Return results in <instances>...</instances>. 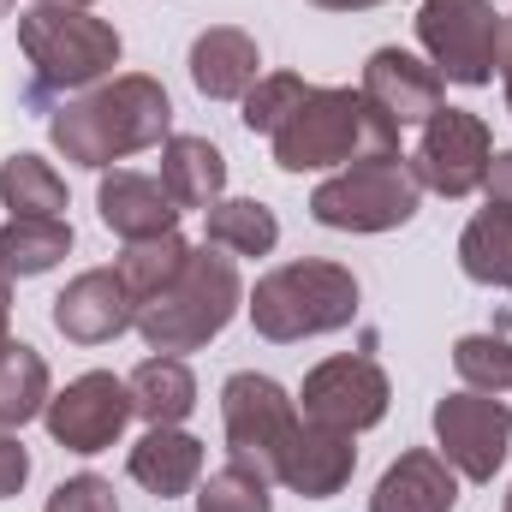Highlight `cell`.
Wrapping results in <instances>:
<instances>
[{"mask_svg": "<svg viewBox=\"0 0 512 512\" xmlns=\"http://www.w3.org/2000/svg\"><path fill=\"white\" fill-rule=\"evenodd\" d=\"M370 155H399V126L364 90H310L304 108L274 131V161L286 173H316Z\"/></svg>", "mask_w": 512, "mask_h": 512, "instance_id": "2", "label": "cell"}, {"mask_svg": "<svg viewBox=\"0 0 512 512\" xmlns=\"http://www.w3.org/2000/svg\"><path fill=\"white\" fill-rule=\"evenodd\" d=\"M483 185H489V209H507L512 215V149L489 161V179Z\"/></svg>", "mask_w": 512, "mask_h": 512, "instance_id": "33", "label": "cell"}, {"mask_svg": "<svg viewBox=\"0 0 512 512\" xmlns=\"http://www.w3.org/2000/svg\"><path fill=\"white\" fill-rule=\"evenodd\" d=\"M256 78H262V54H256V42L245 30L215 24V30H203L191 42V84L209 102H239Z\"/></svg>", "mask_w": 512, "mask_h": 512, "instance_id": "17", "label": "cell"}, {"mask_svg": "<svg viewBox=\"0 0 512 512\" xmlns=\"http://www.w3.org/2000/svg\"><path fill=\"white\" fill-rule=\"evenodd\" d=\"M459 268L483 286H501L512 292V215L507 209H483L465 239H459Z\"/></svg>", "mask_w": 512, "mask_h": 512, "instance_id": "25", "label": "cell"}, {"mask_svg": "<svg viewBox=\"0 0 512 512\" xmlns=\"http://www.w3.org/2000/svg\"><path fill=\"white\" fill-rule=\"evenodd\" d=\"M304 417L322 429H370L387 417V376L376 358H328L304 376Z\"/></svg>", "mask_w": 512, "mask_h": 512, "instance_id": "12", "label": "cell"}, {"mask_svg": "<svg viewBox=\"0 0 512 512\" xmlns=\"http://www.w3.org/2000/svg\"><path fill=\"white\" fill-rule=\"evenodd\" d=\"M197 512H274L268 501V477L256 471V465H221L209 483H203V495H197Z\"/></svg>", "mask_w": 512, "mask_h": 512, "instance_id": "28", "label": "cell"}, {"mask_svg": "<svg viewBox=\"0 0 512 512\" xmlns=\"http://www.w3.org/2000/svg\"><path fill=\"white\" fill-rule=\"evenodd\" d=\"M501 78H507V108H512V18L501 24Z\"/></svg>", "mask_w": 512, "mask_h": 512, "instance_id": "34", "label": "cell"}, {"mask_svg": "<svg viewBox=\"0 0 512 512\" xmlns=\"http://www.w3.org/2000/svg\"><path fill=\"white\" fill-rule=\"evenodd\" d=\"M453 370L477 387V393H507L512 387V346L501 334H465L453 346Z\"/></svg>", "mask_w": 512, "mask_h": 512, "instance_id": "29", "label": "cell"}, {"mask_svg": "<svg viewBox=\"0 0 512 512\" xmlns=\"http://www.w3.org/2000/svg\"><path fill=\"white\" fill-rule=\"evenodd\" d=\"M36 6H90V0H36Z\"/></svg>", "mask_w": 512, "mask_h": 512, "instance_id": "37", "label": "cell"}, {"mask_svg": "<svg viewBox=\"0 0 512 512\" xmlns=\"http://www.w3.org/2000/svg\"><path fill=\"white\" fill-rule=\"evenodd\" d=\"M0 346H6V286H0Z\"/></svg>", "mask_w": 512, "mask_h": 512, "instance_id": "36", "label": "cell"}, {"mask_svg": "<svg viewBox=\"0 0 512 512\" xmlns=\"http://www.w3.org/2000/svg\"><path fill=\"white\" fill-rule=\"evenodd\" d=\"M36 411H48V364L36 346L6 340L0 346V429L30 423Z\"/></svg>", "mask_w": 512, "mask_h": 512, "instance_id": "23", "label": "cell"}, {"mask_svg": "<svg viewBox=\"0 0 512 512\" xmlns=\"http://www.w3.org/2000/svg\"><path fill=\"white\" fill-rule=\"evenodd\" d=\"M131 411L149 423V429H179L185 417H191V405H197V382H191V370L179 364V358H143L137 370H131Z\"/></svg>", "mask_w": 512, "mask_h": 512, "instance_id": "21", "label": "cell"}, {"mask_svg": "<svg viewBox=\"0 0 512 512\" xmlns=\"http://www.w3.org/2000/svg\"><path fill=\"white\" fill-rule=\"evenodd\" d=\"M435 435H441V459L471 477V483H489L507 459L512 441V411L495 393H453L435 405Z\"/></svg>", "mask_w": 512, "mask_h": 512, "instance_id": "10", "label": "cell"}, {"mask_svg": "<svg viewBox=\"0 0 512 512\" xmlns=\"http://www.w3.org/2000/svg\"><path fill=\"white\" fill-rule=\"evenodd\" d=\"M6 12H12V0H0V18H6Z\"/></svg>", "mask_w": 512, "mask_h": 512, "instance_id": "38", "label": "cell"}, {"mask_svg": "<svg viewBox=\"0 0 512 512\" xmlns=\"http://www.w3.org/2000/svg\"><path fill=\"white\" fill-rule=\"evenodd\" d=\"M507 512H512V495H507Z\"/></svg>", "mask_w": 512, "mask_h": 512, "instance_id": "39", "label": "cell"}, {"mask_svg": "<svg viewBox=\"0 0 512 512\" xmlns=\"http://www.w3.org/2000/svg\"><path fill=\"white\" fill-rule=\"evenodd\" d=\"M358 316V280L340 262H286L262 274L251 292V322L262 340H310L334 334Z\"/></svg>", "mask_w": 512, "mask_h": 512, "instance_id": "5", "label": "cell"}, {"mask_svg": "<svg viewBox=\"0 0 512 512\" xmlns=\"http://www.w3.org/2000/svg\"><path fill=\"white\" fill-rule=\"evenodd\" d=\"M233 310H239V268L233 256L209 245V251H191V262L149 304H137V334L155 352H197L233 322Z\"/></svg>", "mask_w": 512, "mask_h": 512, "instance_id": "4", "label": "cell"}, {"mask_svg": "<svg viewBox=\"0 0 512 512\" xmlns=\"http://www.w3.org/2000/svg\"><path fill=\"white\" fill-rule=\"evenodd\" d=\"M161 185L179 209H215L227 191V161L209 137H167L161 143Z\"/></svg>", "mask_w": 512, "mask_h": 512, "instance_id": "19", "label": "cell"}, {"mask_svg": "<svg viewBox=\"0 0 512 512\" xmlns=\"http://www.w3.org/2000/svg\"><path fill=\"white\" fill-rule=\"evenodd\" d=\"M417 197H423V179L411 173L405 155H370V161H352L346 173L322 179L310 197V215L340 233H387L417 215Z\"/></svg>", "mask_w": 512, "mask_h": 512, "instance_id": "6", "label": "cell"}, {"mask_svg": "<svg viewBox=\"0 0 512 512\" xmlns=\"http://www.w3.org/2000/svg\"><path fill=\"white\" fill-rule=\"evenodd\" d=\"M185 262H191V245H185L179 227H173V233H161V239H137V245H126V256H120V280L131 286L137 304H149Z\"/></svg>", "mask_w": 512, "mask_h": 512, "instance_id": "27", "label": "cell"}, {"mask_svg": "<svg viewBox=\"0 0 512 512\" xmlns=\"http://www.w3.org/2000/svg\"><path fill=\"white\" fill-rule=\"evenodd\" d=\"M24 477H30V453L0 429V501H6V495H18V489H24Z\"/></svg>", "mask_w": 512, "mask_h": 512, "instance_id": "32", "label": "cell"}, {"mask_svg": "<svg viewBox=\"0 0 512 512\" xmlns=\"http://www.w3.org/2000/svg\"><path fill=\"white\" fill-rule=\"evenodd\" d=\"M352 465H358L352 435H346V429H322V423L304 417V423L286 435V447H280V459H274V477H280L286 489H298L304 501H328V495L346 489Z\"/></svg>", "mask_w": 512, "mask_h": 512, "instance_id": "14", "label": "cell"}, {"mask_svg": "<svg viewBox=\"0 0 512 512\" xmlns=\"http://www.w3.org/2000/svg\"><path fill=\"white\" fill-rule=\"evenodd\" d=\"M42 417H48V435L66 453H102V447L120 441V429H126L137 411H131V387L120 376L90 370V376H78L66 393H54Z\"/></svg>", "mask_w": 512, "mask_h": 512, "instance_id": "11", "label": "cell"}, {"mask_svg": "<svg viewBox=\"0 0 512 512\" xmlns=\"http://www.w3.org/2000/svg\"><path fill=\"white\" fill-rule=\"evenodd\" d=\"M209 215V245L215 251H233V256H268L274 239H280V221L274 209H262L256 197H221Z\"/></svg>", "mask_w": 512, "mask_h": 512, "instance_id": "24", "label": "cell"}, {"mask_svg": "<svg viewBox=\"0 0 512 512\" xmlns=\"http://www.w3.org/2000/svg\"><path fill=\"white\" fill-rule=\"evenodd\" d=\"M66 251H72V227H66V221L12 215V221L0 227V274H6V280L48 274V268H54Z\"/></svg>", "mask_w": 512, "mask_h": 512, "instance_id": "22", "label": "cell"}, {"mask_svg": "<svg viewBox=\"0 0 512 512\" xmlns=\"http://www.w3.org/2000/svg\"><path fill=\"white\" fill-rule=\"evenodd\" d=\"M18 42L30 60V102L72 96L120 66V30L90 18L84 6H30L18 18Z\"/></svg>", "mask_w": 512, "mask_h": 512, "instance_id": "3", "label": "cell"}, {"mask_svg": "<svg viewBox=\"0 0 512 512\" xmlns=\"http://www.w3.org/2000/svg\"><path fill=\"white\" fill-rule=\"evenodd\" d=\"M203 477V441H191L185 429H149L131 447V483H143L149 495L173 501Z\"/></svg>", "mask_w": 512, "mask_h": 512, "instance_id": "20", "label": "cell"}, {"mask_svg": "<svg viewBox=\"0 0 512 512\" xmlns=\"http://www.w3.org/2000/svg\"><path fill=\"white\" fill-rule=\"evenodd\" d=\"M0 286H6V274H0Z\"/></svg>", "mask_w": 512, "mask_h": 512, "instance_id": "40", "label": "cell"}, {"mask_svg": "<svg viewBox=\"0 0 512 512\" xmlns=\"http://www.w3.org/2000/svg\"><path fill=\"white\" fill-rule=\"evenodd\" d=\"M131 322H137V298L120 280V268H90L54 298V328L78 346H102V340L126 334Z\"/></svg>", "mask_w": 512, "mask_h": 512, "instance_id": "13", "label": "cell"}, {"mask_svg": "<svg viewBox=\"0 0 512 512\" xmlns=\"http://www.w3.org/2000/svg\"><path fill=\"white\" fill-rule=\"evenodd\" d=\"M173 126V108H167V90L143 72L131 78H114L78 102H66L54 120H48V137L66 161L78 167H108V161H126L137 149H155Z\"/></svg>", "mask_w": 512, "mask_h": 512, "instance_id": "1", "label": "cell"}, {"mask_svg": "<svg viewBox=\"0 0 512 512\" xmlns=\"http://www.w3.org/2000/svg\"><path fill=\"white\" fill-rule=\"evenodd\" d=\"M489 161H495V137L477 114L465 108H435L423 120L417 137V155H411V173L441 191V197H471L483 179H489Z\"/></svg>", "mask_w": 512, "mask_h": 512, "instance_id": "8", "label": "cell"}, {"mask_svg": "<svg viewBox=\"0 0 512 512\" xmlns=\"http://www.w3.org/2000/svg\"><path fill=\"white\" fill-rule=\"evenodd\" d=\"M42 512H120V501H114V489L102 477H72V483H60L48 495Z\"/></svg>", "mask_w": 512, "mask_h": 512, "instance_id": "31", "label": "cell"}, {"mask_svg": "<svg viewBox=\"0 0 512 512\" xmlns=\"http://www.w3.org/2000/svg\"><path fill=\"white\" fill-rule=\"evenodd\" d=\"M453 501H459V477L447 471V459L417 447L399 465H387V477L370 495V512H453Z\"/></svg>", "mask_w": 512, "mask_h": 512, "instance_id": "18", "label": "cell"}, {"mask_svg": "<svg viewBox=\"0 0 512 512\" xmlns=\"http://www.w3.org/2000/svg\"><path fill=\"white\" fill-rule=\"evenodd\" d=\"M316 6H328V12H364V6H382V0H316Z\"/></svg>", "mask_w": 512, "mask_h": 512, "instance_id": "35", "label": "cell"}, {"mask_svg": "<svg viewBox=\"0 0 512 512\" xmlns=\"http://www.w3.org/2000/svg\"><path fill=\"white\" fill-rule=\"evenodd\" d=\"M501 12L489 0H423L417 36L441 78L453 84H489L501 66Z\"/></svg>", "mask_w": 512, "mask_h": 512, "instance_id": "7", "label": "cell"}, {"mask_svg": "<svg viewBox=\"0 0 512 512\" xmlns=\"http://www.w3.org/2000/svg\"><path fill=\"white\" fill-rule=\"evenodd\" d=\"M96 209H102V221H108L126 245L161 239V233L179 227V203H173L167 185L149 179V173H108L102 191H96Z\"/></svg>", "mask_w": 512, "mask_h": 512, "instance_id": "16", "label": "cell"}, {"mask_svg": "<svg viewBox=\"0 0 512 512\" xmlns=\"http://www.w3.org/2000/svg\"><path fill=\"white\" fill-rule=\"evenodd\" d=\"M0 197L12 215H42V221H60L66 209V179L42 161V155H12L0 167Z\"/></svg>", "mask_w": 512, "mask_h": 512, "instance_id": "26", "label": "cell"}, {"mask_svg": "<svg viewBox=\"0 0 512 512\" xmlns=\"http://www.w3.org/2000/svg\"><path fill=\"white\" fill-rule=\"evenodd\" d=\"M304 96H310V84H304V78H292V72L256 78L251 90H245V126L274 137V131H280L292 114H298V108H304Z\"/></svg>", "mask_w": 512, "mask_h": 512, "instance_id": "30", "label": "cell"}, {"mask_svg": "<svg viewBox=\"0 0 512 512\" xmlns=\"http://www.w3.org/2000/svg\"><path fill=\"white\" fill-rule=\"evenodd\" d=\"M441 84H447V78H441L429 60L405 54V48H376L370 66H364V96L382 108L393 126L429 120V114L441 108Z\"/></svg>", "mask_w": 512, "mask_h": 512, "instance_id": "15", "label": "cell"}, {"mask_svg": "<svg viewBox=\"0 0 512 512\" xmlns=\"http://www.w3.org/2000/svg\"><path fill=\"white\" fill-rule=\"evenodd\" d=\"M221 423H227L233 459L239 465H256L262 477H274V459H280L286 435L298 429V411H292V399L268 382V376L245 370V376H233V382L221 387Z\"/></svg>", "mask_w": 512, "mask_h": 512, "instance_id": "9", "label": "cell"}]
</instances>
